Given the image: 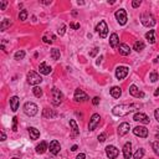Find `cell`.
<instances>
[{
	"label": "cell",
	"mask_w": 159,
	"mask_h": 159,
	"mask_svg": "<svg viewBox=\"0 0 159 159\" xmlns=\"http://www.w3.org/2000/svg\"><path fill=\"white\" fill-rule=\"evenodd\" d=\"M138 108H139L138 104H119V106H116L112 109V113L117 117H123V116L129 115L131 112H134Z\"/></svg>",
	"instance_id": "obj_1"
},
{
	"label": "cell",
	"mask_w": 159,
	"mask_h": 159,
	"mask_svg": "<svg viewBox=\"0 0 159 159\" xmlns=\"http://www.w3.org/2000/svg\"><path fill=\"white\" fill-rule=\"evenodd\" d=\"M141 21H142V24L147 26V28H152V26L156 25V19H154V16L152 14H149V13H144V14H142V16H141Z\"/></svg>",
	"instance_id": "obj_2"
},
{
	"label": "cell",
	"mask_w": 159,
	"mask_h": 159,
	"mask_svg": "<svg viewBox=\"0 0 159 159\" xmlns=\"http://www.w3.org/2000/svg\"><path fill=\"white\" fill-rule=\"evenodd\" d=\"M51 93H52V104L54 106H60L62 103V100H63V96L61 93V91L57 90L56 87H54V88L51 90Z\"/></svg>",
	"instance_id": "obj_3"
},
{
	"label": "cell",
	"mask_w": 159,
	"mask_h": 159,
	"mask_svg": "<svg viewBox=\"0 0 159 159\" xmlns=\"http://www.w3.org/2000/svg\"><path fill=\"white\" fill-rule=\"evenodd\" d=\"M37 111H39V107L34 103V102H26V103L24 104V112H25V115H28L30 117H32V116H35Z\"/></svg>",
	"instance_id": "obj_4"
},
{
	"label": "cell",
	"mask_w": 159,
	"mask_h": 159,
	"mask_svg": "<svg viewBox=\"0 0 159 159\" xmlns=\"http://www.w3.org/2000/svg\"><path fill=\"white\" fill-rule=\"evenodd\" d=\"M96 31L100 34V36L102 37V39H104V37H107L108 35V26L107 24H106V21H100L98 22V25L96 26Z\"/></svg>",
	"instance_id": "obj_5"
},
{
	"label": "cell",
	"mask_w": 159,
	"mask_h": 159,
	"mask_svg": "<svg viewBox=\"0 0 159 159\" xmlns=\"http://www.w3.org/2000/svg\"><path fill=\"white\" fill-rule=\"evenodd\" d=\"M28 82L30 83V85H39V83L42 82V78H41V76L39 73L34 72V71H30V72L28 73Z\"/></svg>",
	"instance_id": "obj_6"
},
{
	"label": "cell",
	"mask_w": 159,
	"mask_h": 159,
	"mask_svg": "<svg viewBox=\"0 0 159 159\" xmlns=\"http://www.w3.org/2000/svg\"><path fill=\"white\" fill-rule=\"evenodd\" d=\"M115 16L117 19V21H118V24L119 25H126L127 24V13H126V10L124 9H119V10H117L116 11V14H115Z\"/></svg>",
	"instance_id": "obj_7"
},
{
	"label": "cell",
	"mask_w": 159,
	"mask_h": 159,
	"mask_svg": "<svg viewBox=\"0 0 159 159\" xmlns=\"http://www.w3.org/2000/svg\"><path fill=\"white\" fill-rule=\"evenodd\" d=\"M87 100H88V96H87L86 92H83V91L80 88L75 91V101L76 102H85Z\"/></svg>",
	"instance_id": "obj_8"
},
{
	"label": "cell",
	"mask_w": 159,
	"mask_h": 159,
	"mask_svg": "<svg viewBox=\"0 0 159 159\" xmlns=\"http://www.w3.org/2000/svg\"><path fill=\"white\" fill-rule=\"evenodd\" d=\"M133 133L135 135H138V137H142V138H147V137H148V129H147L146 127H143V126L135 127L134 129H133Z\"/></svg>",
	"instance_id": "obj_9"
},
{
	"label": "cell",
	"mask_w": 159,
	"mask_h": 159,
	"mask_svg": "<svg viewBox=\"0 0 159 159\" xmlns=\"http://www.w3.org/2000/svg\"><path fill=\"white\" fill-rule=\"evenodd\" d=\"M128 67L126 66H119V67H117V70H116V77L118 78V80H123L124 77L128 75Z\"/></svg>",
	"instance_id": "obj_10"
},
{
	"label": "cell",
	"mask_w": 159,
	"mask_h": 159,
	"mask_svg": "<svg viewBox=\"0 0 159 159\" xmlns=\"http://www.w3.org/2000/svg\"><path fill=\"white\" fill-rule=\"evenodd\" d=\"M118 149L116 148V147H113V146H108V147H106V154H107V157L109 159H115L117 158V156H118Z\"/></svg>",
	"instance_id": "obj_11"
},
{
	"label": "cell",
	"mask_w": 159,
	"mask_h": 159,
	"mask_svg": "<svg viewBox=\"0 0 159 159\" xmlns=\"http://www.w3.org/2000/svg\"><path fill=\"white\" fill-rule=\"evenodd\" d=\"M100 119H101L100 115H97V113H94V115H92V117H91V119H90L88 129H90V131H93L94 128L97 127V124L100 123Z\"/></svg>",
	"instance_id": "obj_12"
},
{
	"label": "cell",
	"mask_w": 159,
	"mask_h": 159,
	"mask_svg": "<svg viewBox=\"0 0 159 159\" xmlns=\"http://www.w3.org/2000/svg\"><path fill=\"white\" fill-rule=\"evenodd\" d=\"M133 119L135 121V122H141L143 124H148L149 123V117L144 115V113H135Z\"/></svg>",
	"instance_id": "obj_13"
},
{
	"label": "cell",
	"mask_w": 159,
	"mask_h": 159,
	"mask_svg": "<svg viewBox=\"0 0 159 159\" xmlns=\"http://www.w3.org/2000/svg\"><path fill=\"white\" fill-rule=\"evenodd\" d=\"M60 149H61V146H60V143L57 141H52L50 142V146H49V150L54 154V156H56V154L60 153Z\"/></svg>",
	"instance_id": "obj_14"
},
{
	"label": "cell",
	"mask_w": 159,
	"mask_h": 159,
	"mask_svg": "<svg viewBox=\"0 0 159 159\" xmlns=\"http://www.w3.org/2000/svg\"><path fill=\"white\" fill-rule=\"evenodd\" d=\"M129 93H131L133 97H138V98H139V97H141V98L144 97V93L141 92V91L138 90V87L135 86V85H132V86L129 87Z\"/></svg>",
	"instance_id": "obj_15"
},
{
	"label": "cell",
	"mask_w": 159,
	"mask_h": 159,
	"mask_svg": "<svg viewBox=\"0 0 159 159\" xmlns=\"http://www.w3.org/2000/svg\"><path fill=\"white\" fill-rule=\"evenodd\" d=\"M129 124H128L127 122H123L122 124H119V127H118V134L122 137V135H126L128 132H129Z\"/></svg>",
	"instance_id": "obj_16"
},
{
	"label": "cell",
	"mask_w": 159,
	"mask_h": 159,
	"mask_svg": "<svg viewBox=\"0 0 159 159\" xmlns=\"http://www.w3.org/2000/svg\"><path fill=\"white\" fill-rule=\"evenodd\" d=\"M39 71H40V73H42V75H50L52 69L47 65L46 62H41L40 66H39Z\"/></svg>",
	"instance_id": "obj_17"
},
{
	"label": "cell",
	"mask_w": 159,
	"mask_h": 159,
	"mask_svg": "<svg viewBox=\"0 0 159 159\" xmlns=\"http://www.w3.org/2000/svg\"><path fill=\"white\" fill-rule=\"evenodd\" d=\"M123 156L126 159H129L132 157V143L131 142H128L124 144L123 147Z\"/></svg>",
	"instance_id": "obj_18"
},
{
	"label": "cell",
	"mask_w": 159,
	"mask_h": 159,
	"mask_svg": "<svg viewBox=\"0 0 159 159\" xmlns=\"http://www.w3.org/2000/svg\"><path fill=\"white\" fill-rule=\"evenodd\" d=\"M19 103H20V100H19L18 96H14L10 98V107H11V111L13 112H16L18 108H19Z\"/></svg>",
	"instance_id": "obj_19"
},
{
	"label": "cell",
	"mask_w": 159,
	"mask_h": 159,
	"mask_svg": "<svg viewBox=\"0 0 159 159\" xmlns=\"http://www.w3.org/2000/svg\"><path fill=\"white\" fill-rule=\"evenodd\" d=\"M118 49H119V54L123 55V56H128L131 54V47L128 46L127 44H121L118 46Z\"/></svg>",
	"instance_id": "obj_20"
},
{
	"label": "cell",
	"mask_w": 159,
	"mask_h": 159,
	"mask_svg": "<svg viewBox=\"0 0 159 159\" xmlns=\"http://www.w3.org/2000/svg\"><path fill=\"white\" fill-rule=\"evenodd\" d=\"M118 44H119V39H118V35L117 34L113 32L111 37H109V45H111V47L113 49H116L117 46H118Z\"/></svg>",
	"instance_id": "obj_21"
},
{
	"label": "cell",
	"mask_w": 159,
	"mask_h": 159,
	"mask_svg": "<svg viewBox=\"0 0 159 159\" xmlns=\"http://www.w3.org/2000/svg\"><path fill=\"white\" fill-rule=\"evenodd\" d=\"M28 131H29L30 138H31V139H34V141H35V139H37V138L40 137V132H39V129H36L35 127H30Z\"/></svg>",
	"instance_id": "obj_22"
},
{
	"label": "cell",
	"mask_w": 159,
	"mask_h": 159,
	"mask_svg": "<svg viewBox=\"0 0 159 159\" xmlns=\"http://www.w3.org/2000/svg\"><path fill=\"white\" fill-rule=\"evenodd\" d=\"M47 149H49L47 143H46V142H41L40 144L36 147V153H39V154H44Z\"/></svg>",
	"instance_id": "obj_23"
},
{
	"label": "cell",
	"mask_w": 159,
	"mask_h": 159,
	"mask_svg": "<svg viewBox=\"0 0 159 159\" xmlns=\"http://www.w3.org/2000/svg\"><path fill=\"white\" fill-rule=\"evenodd\" d=\"M42 41L45 44H52L55 41V36L52 35L51 32H46L45 35L42 36Z\"/></svg>",
	"instance_id": "obj_24"
},
{
	"label": "cell",
	"mask_w": 159,
	"mask_h": 159,
	"mask_svg": "<svg viewBox=\"0 0 159 159\" xmlns=\"http://www.w3.org/2000/svg\"><path fill=\"white\" fill-rule=\"evenodd\" d=\"M121 94H122V90H121L119 87L115 86V87H112V88H111V96L113 98H119Z\"/></svg>",
	"instance_id": "obj_25"
},
{
	"label": "cell",
	"mask_w": 159,
	"mask_h": 159,
	"mask_svg": "<svg viewBox=\"0 0 159 159\" xmlns=\"http://www.w3.org/2000/svg\"><path fill=\"white\" fill-rule=\"evenodd\" d=\"M42 116L45 117V118H55V117L57 116V113H56L55 111H51V109H49V108H45Z\"/></svg>",
	"instance_id": "obj_26"
},
{
	"label": "cell",
	"mask_w": 159,
	"mask_h": 159,
	"mask_svg": "<svg viewBox=\"0 0 159 159\" xmlns=\"http://www.w3.org/2000/svg\"><path fill=\"white\" fill-rule=\"evenodd\" d=\"M70 126L71 128H72V137H76V135H78L80 131H78V127H77V123L75 119H71L70 121Z\"/></svg>",
	"instance_id": "obj_27"
},
{
	"label": "cell",
	"mask_w": 159,
	"mask_h": 159,
	"mask_svg": "<svg viewBox=\"0 0 159 159\" xmlns=\"http://www.w3.org/2000/svg\"><path fill=\"white\" fill-rule=\"evenodd\" d=\"M146 39L148 40V42H150V44L156 42V37H154V30H149V31L146 34Z\"/></svg>",
	"instance_id": "obj_28"
},
{
	"label": "cell",
	"mask_w": 159,
	"mask_h": 159,
	"mask_svg": "<svg viewBox=\"0 0 159 159\" xmlns=\"http://www.w3.org/2000/svg\"><path fill=\"white\" fill-rule=\"evenodd\" d=\"M133 49H134V50L137 51V52L143 51V50H144V42H143V41H141V40H139V41H135Z\"/></svg>",
	"instance_id": "obj_29"
},
{
	"label": "cell",
	"mask_w": 159,
	"mask_h": 159,
	"mask_svg": "<svg viewBox=\"0 0 159 159\" xmlns=\"http://www.w3.org/2000/svg\"><path fill=\"white\" fill-rule=\"evenodd\" d=\"M11 25V20H9V19H4L1 25H0V29H1V31H5V30L9 28V26Z\"/></svg>",
	"instance_id": "obj_30"
},
{
	"label": "cell",
	"mask_w": 159,
	"mask_h": 159,
	"mask_svg": "<svg viewBox=\"0 0 159 159\" xmlns=\"http://www.w3.org/2000/svg\"><path fill=\"white\" fill-rule=\"evenodd\" d=\"M60 56H61V54H60L59 49H52V50H51V57H52V60H59Z\"/></svg>",
	"instance_id": "obj_31"
},
{
	"label": "cell",
	"mask_w": 159,
	"mask_h": 159,
	"mask_svg": "<svg viewBox=\"0 0 159 159\" xmlns=\"http://www.w3.org/2000/svg\"><path fill=\"white\" fill-rule=\"evenodd\" d=\"M144 156V149L143 148H139V149H137V152L134 153V159H142V157Z\"/></svg>",
	"instance_id": "obj_32"
},
{
	"label": "cell",
	"mask_w": 159,
	"mask_h": 159,
	"mask_svg": "<svg viewBox=\"0 0 159 159\" xmlns=\"http://www.w3.org/2000/svg\"><path fill=\"white\" fill-rule=\"evenodd\" d=\"M32 92H34V94H35L36 97H41V96H42V90H41L40 87H37V86H35L32 88Z\"/></svg>",
	"instance_id": "obj_33"
},
{
	"label": "cell",
	"mask_w": 159,
	"mask_h": 159,
	"mask_svg": "<svg viewBox=\"0 0 159 159\" xmlns=\"http://www.w3.org/2000/svg\"><path fill=\"white\" fill-rule=\"evenodd\" d=\"M149 80H150L152 82H157L158 80H159V75L156 72V71H153V72L150 73V76H149Z\"/></svg>",
	"instance_id": "obj_34"
},
{
	"label": "cell",
	"mask_w": 159,
	"mask_h": 159,
	"mask_svg": "<svg viewBox=\"0 0 159 159\" xmlns=\"http://www.w3.org/2000/svg\"><path fill=\"white\" fill-rule=\"evenodd\" d=\"M24 57H25V51H22V50L18 51L16 54H15V60H22Z\"/></svg>",
	"instance_id": "obj_35"
},
{
	"label": "cell",
	"mask_w": 159,
	"mask_h": 159,
	"mask_svg": "<svg viewBox=\"0 0 159 159\" xmlns=\"http://www.w3.org/2000/svg\"><path fill=\"white\" fill-rule=\"evenodd\" d=\"M26 18H28V11H26V10H21L20 14H19V19H20L21 21H24V20H26Z\"/></svg>",
	"instance_id": "obj_36"
},
{
	"label": "cell",
	"mask_w": 159,
	"mask_h": 159,
	"mask_svg": "<svg viewBox=\"0 0 159 159\" xmlns=\"http://www.w3.org/2000/svg\"><path fill=\"white\" fill-rule=\"evenodd\" d=\"M153 149H154V153L157 154V156H159V142H153Z\"/></svg>",
	"instance_id": "obj_37"
},
{
	"label": "cell",
	"mask_w": 159,
	"mask_h": 159,
	"mask_svg": "<svg viewBox=\"0 0 159 159\" xmlns=\"http://www.w3.org/2000/svg\"><path fill=\"white\" fill-rule=\"evenodd\" d=\"M13 131L14 132L18 131V117H14L13 118Z\"/></svg>",
	"instance_id": "obj_38"
},
{
	"label": "cell",
	"mask_w": 159,
	"mask_h": 159,
	"mask_svg": "<svg viewBox=\"0 0 159 159\" xmlns=\"http://www.w3.org/2000/svg\"><path fill=\"white\" fill-rule=\"evenodd\" d=\"M106 138H107V134L106 133H101L100 135H98V141H100L101 143H103L106 141Z\"/></svg>",
	"instance_id": "obj_39"
},
{
	"label": "cell",
	"mask_w": 159,
	"mask_h": 159,
	"mask_svg": "<svg viewBox=\"0 0 159 159\" xmlns=\"http://www.w3.org/2000/svg\"><path fill=\"white\" fill-rule=\"evenodd\" d=\"M7 6V1L6 0H3V1H0V10H5Z\"/></svg>",
	"instance_id": "obj_40"
},
{
	"label": "cell",
	"mask_w": 159,
	"mask_h": 159,
	"mask_svg": "<svg viewBox=\"0 0 159 159\" xmlns=\"http://www.w3.org/2000/svg\"><path fill=\"white\" fill-rule=\"evenodd\" d=\"M98 51H100V49H98V47H94L93 50L90 52V56H91V57H93V56H96V55L98 54Z\"/></svg>",
	"instance_id": "obj_41"
},
{
	"label": "cell",
	"mask_w": 159,
	"mask_h": 159,
	"mask_svg": "<svg viewBox=\"0 0 159 159\" xmlns=\"http://www.w3.org/2000/svg\"><path fill=\"white\" fill-rule=\"evenodd\" d=\"M65 31H66V26H65V25H62V26H61V29H59V35H60V36H62L63 34H65Z\"/></svg>",
	"instance_id": "obj_42"
},
{
	"label": "cell",
	"mask_w": 159,
	"mask_h": 159,
	"mask_svg": "<svg viewBox=\"0 0 159 159\" xmlns=\"http://www.w3.org/2000/svg\"><path fill=\"white\" fill-rule=\"evenodd\" d=\"M141 4H142V1H141V0H134V1L132 3V6H133L134 9H135V7H138L139 5H141Z\"/></svg>",
	"instance_id": "obj_43"
},
{
	"label": "cell",
	"mask_w": 159,
	"mask_h": 159,
	"mask_svg": "<svg viewBox=\"0 0 159 159\" xmlns=\"http://www.w3.org/2000/svg\"><path fill=\"white\" fill-rule=\"evenodd\" d=\"M70 26L72 28L73 30H77V29H80V24H76V22H71L70 24Z\"/></svg>",
	"instance_id": "obj_44"
},
{
	"label": "cell",
	"mask_w": 159,
	"mask_h": 159,
	"mask_svg": "<svg viewBox=\"0 0 159 159\" xmlns=\"http://www.w3.org/2000/svg\"><path fill=\"white\" fill-rule=\"evenodd\" d=\"M92 103L94 106H97L98 103H100V97H93V100H92Z\"/></svg>",
	"instance_id": "obj_45"
},
{
	"label": "cell",
	"mask_w": 159,
	"mask_h": 159,
	"mask_svg": "<svg viewBox=\"0 0 159 159\" xmlns=\"http://www.w3.org/2000/svg\"><path fill=\"white\" fill-rule=\"evenodd\" d=\"M76 159H86V154H83V153H80L78 156L76 157Z\"/></svg>",
	"instance_id": "obj_46"
},
{
	"label": "cell",
	"mask_w": 159,
	"mask_h": 159,
	"mask_svg": "<svg viewBox=\"0 0 159 159\" xmlns=\"http://www.w3.org/2000/svg\"><path fill=\"white\" fill-rule=\"evenodd\" d=\"M154 116H156V119L159 122V108H158V109H156V112H154Z\"/></svg>",
	"instance_id": "obj_47"
},
{
	"label": "cell",
	"mask_w": 159,
	"mask_h": 159,
	"mask_svg": "<svg viewBox=\"0 0 159 159\" xmlns=\"http://www.w3.org/2000/svg\"><path fill=\"white\" fill-rule=\"evenodd\" d=\"M102 60H103V56H100V57H98V60L96 61V63H97V65H100V63L102 62Z\"/></svg>",
	"instance_id": "obj_48"
},
{
	"label": "cell",
	"mask_w": 159,
	"mask_h": 159,
	"mask_svg": "<svg viewBox=\"0 0 159 159\" xmlns=\"http://www.w3.org/2000/svg\"><path fill=\"white\" fill-rule=\"evenodd\" d=\"M5 139H6V134L4 132H1V141H5Z\"/></svg>",
	"instance_id": "obj_49"
},
{
	"label": "cell",
	"mask_w": 159,
	"mask_h": 159,
	"mask_svg": "<svg viewBox=\"0 0 159 159\" xmlns=\"http://www.w3.org/2000/svg\"><path fill=\"white\" fill-rule=\"evenodd\" d=\"M154 96H156V97H158V96H159V87L156 90V92H154Z\"/></svg>",
	"instance_id": "obj_50"
},
{
	"label": "cell",
	"mask_w": 159,
	"mask_h": 159,
	"mask_svg": "<svg viewBox=\"0 0 159 159\" xmlns=\"http://www.w3.org/2000/svg\"><path fill=\"white\" fill-rule=\"evenodd\" d=\"M71 150H72V152H75V150H77V146H73L72 148H71Z\"/></svg>",
	"instance_id": "obj_51"
},
{
	"label": "cell",
	"mask_w": 159,
	"mask_h": 159,
	"mask_svg": "<svg viewBox=\"0 0 159 159\" xmlns=\"http://www.w3.org/2000/svg\"><path fill=\"white\" fill-rule=\"evenodd\" d=\"M77 4H78V5H83L85 3H83V1H77Z\"/></svg>",
	"instance_id": "obj_52"
},
{
	"label": "cell",
	"mask_w": 159,
	"mask_h": 159,
	"mask_svg": "<svg viewBox=\"0 0 159 159\" xmlns=\"http://www.w3.org/2000/svg\"><path fill=\"white\" fill-rule=\"evenodd\" d=\"M158 60H159V56H158V57H157V60H156V61H154V62H158Z\"/></svg>",
	"instance_id": "obj_53"
},
{
	"label": "cell",
	"mask_w": 159,
	"mask_h": 159,
	"mask_svg": "<svg viewBox=\"0 0 159 159\" xmlns=\"http://www.w3.org/2000/svg\"><path fill=\"white\" fill-rule=\"evenodd\" d=\"M157 139H159V133H158V134H157Z\"/></svg>",
	"instance_id": "obj_54"
},
{
	"label": "cell",
	"mask_w": 159,
	"mask_h": 159,
	"mask_svg": "<svg viewBox=\"0 0 159 159\" xmlns=\"http://www.w3.org/2000/svg\"><path fill=\"white\" fill-rule=\"evenodd\" d=\"M13 159H20V158H16V157H15V158H13Z\"/></svg>",
	"instance_id": "obj_55"
},
{
	"label": "cell",
	"mask_w": 159,
	"mask_h": 159,
	"mask_svg": "<svg viewBox=\"0 0 159 159\" xmlns=\"http://www.w3.org/2000/svg\"><path fill=\"white\" fill-rule=\"evenodd\" d=\"M47 159H55V158H47Z\"/></svg>",
	"instance_id": "obj_56"
}]
</instances>
